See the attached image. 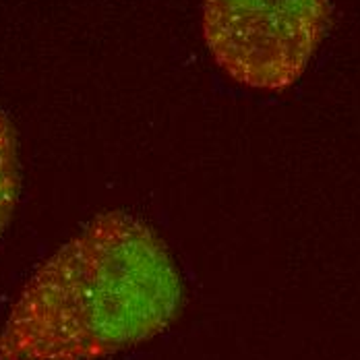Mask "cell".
Masks as SVG:
<instances>
[{"label": "cell", "instance_id": "obj_1", "mask_svg": "<svg viewBox=\"0 0 360 360\" xmlns=\"http://www.w3.org/2000/svg\"><path fill=\"white\" fill-rule=\"evenodd\" d=\"M182 280L160 236L108 212L50 255L0 329V360H102L176 319Z\"/></svg>", "mask_w": 360, "mask_h": 360}, {"label": "cell", "instance_id": "obj_2", "mask_svg": "<svg viewBox=\"0 0 360 360\" xmlns=\"http://www.w3.org/2000/svg\"><path fill=\"white\" fill-rule=\"evenodd\" d=\"M331 0H203V39L234 83L282 91L307 71Z\"/></svg>", "mask_w": 360, "mask_h": 360}, {"label": "cell", "instance_id": "obj_3", "mask_svg": "<svg viewBox=\"0 0 360 360\" xmlns=\"http://www.w3.org/2000/svg\"><path fill=\"white\" fill-rule=\"evenodd\" d=\"M19 195V158L13 127L0 110V234L15 212Z\"/></svg>", "mask_w": 360, "mask_h": 360}]
</instances>
